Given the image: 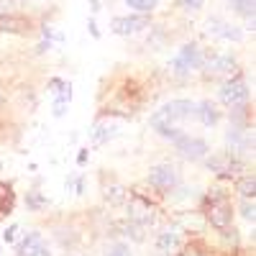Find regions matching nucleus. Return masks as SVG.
I'll return each mask as SVG.
<instances>
[{
	"mask_svg": "<svg viewBox=\"0 0 256 256\" xmlns=\"http://www.w3.org/2000/svg\"><path fill=\"white\" fill-rule=\"evenodd\" d=\"M187 118H195V102L192 100H169L166 105H162L156 113H152L148 126H152L159 136L174 141L182 134L180 123L187 120Z\"/></svg>",
	"mask_w": 256,
	"mask_h": 256,
	"instance_id": "f257e3e1",
	"label": "nucleus"
},
{
	"mask_svg": "<svg viewBox=\"0 0 256 256\" xmlns=\"http://www.w3.org/2000/svg\"><path fill=\"white\" fill-rule=\"evenodd\" d=\"M205 220L216 228V230H223V228H230V220H233V208H230V200L226 195H212L208 208H205Z\"/></svg>",
	"mask_w": 256,
	"mask_h": 256,
	"instance_id": "f03ea898",
	"label": "nucleus"
},
{
	"mask_svg": "<svg viewBox=\"0 0 256 256\" xmlns=\"http://www.w3.org/2000/svg\"><path fill=\"white\" fill-rule=\"evenodd\" d=\"M202 52H200V46L198 44H184L182 49H180V54L172 59V72L177 74V77H190V72L192 70H200L202 67Z\"/></svg>",
	"mask_w": 256,
	"mask_h": 256,
	"instance_id": "7ed1b4c3",
	"label": "nucleus"
},
{
	"mask_svg": "<svg viewBox=\"0 0 256 256\" xmlns=\"http://www.w3.org/2000/svg\"><path fill=\"white\" fill-rule=\"evenodd\" d=\"M218 100L226 105V108H230V110L246 108V102H248V88H246V82L241 77L223 82L220 90H218Z\"/></svg>",
	"mask_w": 256,
	"mask_h": 256,
	"instance_id": "20e7f679",
	"label": "nucleus"
},
{
	"mask_svg": "<svg viewBox=\"0 0 256 256\" xmlns=\"http://www.w3.org/2000/svg\"><path fill=\"white\" fill-rule=\"evenodd\" d=\"M174 146H177V152L180 156L190 159V162H200L210 154V144L200 136H187V134H180L174 138Z\"/></svg>",
	"mask_w": 256,
	"mask_h": 256,
	"instance_id": "39448f33",
	"label": "nucleus"
},
{
	"mask_svg": "<svg viewBox=\"0 0 256 256\" xmlns=\"http://www.w3.org/2000/svg\"><path fill=\"white\" fill-rule=\"evenodd\" d=\"M148 184L162 190V192H172L180 184V172L174 164H156L148 172Z\"/></svg>",
	"mask_w": 256,
	"mask_h": 256,
	"instance_id": "423d86ee",
	"label": "nucleus"
},
{
	"mask_svg": "<svg viewBox=\"0 0 256 256\" xmlns=\"http://www.w3.org/2000/svg\"><path fill=\"white\" fill-rule=\"evenodd\" d=\"M202 70L208 77H230L238 70V64H236V56H230V54H216L208 62H202Z\"/></svg>",
	"mask_w": 256,
	"mask_h": 256,
	"instance_id": "0eeeda50",
	"label": "nucleus"
},
{
	"mask_svg": "<svg viewBox=\"0 0 256 256\" xmlns=\"http://www.w3.org/2000/svg\"><path fill=\"white\" fill-rule=\"evenodd\" d=\"M126 212H128V220L138 223V226H148V223H152V218H154L152 202L144 200V198H138V195H134L131 200L126 202Z\"/></svg>",
	"mask_w": 256,
	"mask_h": 256,
	"instance_id": "6e6552de",
	"label": "nucleus"
},
{
	"mask_svg": "<svg viewBox=\"0 0 256 256\" xmlns=\"http://www.w3.org/2000/svg\"><path fill=\"white\" fill-rule=\"evenodd\" d=\"M18 256H52V251L44 244V236H41L38 230H31L24 236V241L18 244Z\"/></svg>",
	"mask_w": 256,
	"mask_h": 256,
	"instance_id": "1a4fd4ad",
	"label": "nucleus"
},
{
	"mask_svg": "<svg viewBox=\"0 0 256 256\" xmlns=\"http://www.w3.org/2000/svg\"><path fill=\"white\" fill-rule=\"evenodd\" d=\"M148 26V20L144 16H118L113 18V34L118 36H134Z\"/></svg>",
	"mask_w": 256,
	"mask_h": 256,
	"instance_id": "9d476101",
	"label": "nucleus"
},
{
	"mask_svg": "<svg viewBox=\"0 0 256 256\" xmlns=\"http://www.w3.org/2000/svg\"><path fill=\"white\" fill-rule=\"evenodd\" d=\"M118 134H120V123L113 120V118H102V120H98L95 128H92V141H95V144H105V141H110V138L118 136Z\"/></svg>",
	"mask_w": 256,
	"mask_h": 256,
	"instance_id": "9b49d317",
	"label": "nucleus"
},
{
	"mask_svg": "<svg viewBox=\"0 0 256 256\" xmlns=\"http://www.w3.org/2000/svg\"><path fill=\"white\" fill-rule=\"evenodd\" d=\"M195 118L202 126L212 128V126H218V120H220V110L210 100H202V102H195Z\"/></svg>",
	"mask_w": 256,
	"mask_h": 256,
	"instance_id": "f8f14e48",
	"label": "nucleus"
},
{
	"mask_svg": "<svg viewBox=\"0 0 256 256\" xmlns=\"http://www.w3.org/2000/svg\"><path fill=\"white\" fill-rule=\"evenodd\" d=\"M208 34L218 36V38H233V41H241V31L233 28L230 24H223L218 18H210L208 20Z\"/></svg>",
	"mask_w": 256,
	"mask_h": 256,
	"instance_id": "ddd939ff",
	"label": "nucleus"
},
{
	"mask_svg": "<svg viewBox=\"0 0 256 256\" xmlns=\"http://www.w3.org/2000/svg\"><path fill=\"white\" fill-rule=\"evenodd\" d=\"M0 31L6 34H26L28 31V18H20V16H0Z\"/></svg>",
	"mask_w": 256,
	"mask_h": 256,
	"instance_id": "4468645a",
	"label": "nucleus"
},
{
	"mask_svg": "<svg viewBox=\"0 0 256 256\" xmlns=\"http://www.w3.org/2000/svg\"><path fill=\"white\" fill-rule=\"evenodd\" d=\"M177 244H180V238H177V233H174V230H164L162 236L156 238V248H159L162 254L174 251V248H177Z\"/></svg>",
	"mask_w": 256,
	"mask_h": 256,
	"instance_id": "2eb2a0df",
	"label": "nucleus"
},
{
	"mask_svg": "<svg viewBox=\"0 0 256 256\" xmlns=\"http://www.w3.org/2000/svg\"><path fill=\"white\" fill-rule=\"evenodd\" d=\"M13 202H16V198H13L10 184H0V216H8L13 210Z\"/></svg>",
	"mask_w": 256,
	"mask_h": 256,
	"instance_id": "dca6fc26",
	"label": "nucleus"
},
{
	"mask_svg": "<svg viewBox=\"0 0 256 256\" xmlns=\"http://www.w3.org/2000/svg\"><path fill=\"white\" fill-rule=\"evenodd\" d=\"M128 198V192L120 187V184H110V187H105V200H108L110 205H123Z\"/></svg>",
	"mask_w": 256,
	"mask_h": 256,
	"instance_id": "f3484780",
	"label": "nucleus"
},
{
	"mask_svg": "<svg viewBox=\"0 0 256 256\" xmlns=\"http://www.w3.org/2000/svg\"><path fill=\"white\" fill-rule=\"evenodd\" d=\"M238 195L244 200H254V195H256V180H254V174H246L238 182Z\"/></svg>",
	"mask_w": 256,
	"mask_h": 256,
	"instance_id": "a211bd4d",
	"label": "nucleus"
},
{
	"mask_svg": "<svg viewBox=\"0 0 256 256\" xmlns=\"http://www.w3.org/2000/svg\"><path fill=\"white\" fill-rule=\"evenodd\" d=\"M126 6L134 8L136 13H152V10H156L159 0H126Z\"/></svg>",
	"mask_w": 256,
	"mask_h": 256,
	"instance_id": "6ab92c4d",
	"label": "nucleus"
},
{
	"mask_svg": "<svg viewBox=\"0 0 256 256\" xmlns=\"http://www.w3.org/2000/svg\"><path fill=\"white\" fill-rule=\"evenodd\" d=\"M230 8L244 18H254V0H228Z\"/></svg>",
	"mask_w": 256,
	"mask_h": 256,
	"instance_id": "aec40b11",
	"label": "nucleus"
},
{
	"mask_svg": "<svg viewBox=\"0 0 256 256\" xmlns=\"http://www.w3.org/2000/svg\"><path fill=\"white\" fill-rule=\"evenodd\" d=\"M105 256H134V254H131V246H128L126 241H116V244L108 246Z\"/></svg>",
	"mask_w": 256,
	"mask_h": 256,
	"instance_id": "412c9836",
	"label": "nucleus"
},
{
	"mask_svg": "<svg viewBox=\"0 0 256 256\" xmlns=\"http://www.w3.org/2000/svg\"><path fill=\"white\" fill-rule=\"evenodd\" d=\"M254 210H256L254 200H244V202H241V216H244L246 220H251V223H254V216H256Z\"/></svg>",
	"mask_w": 256,
	"mask_h": 256,
	"instance_id": "4be33fe9",
	"label": "nucleus"
},
{
	"mask_svg": "<svg viewBox=\"0 0 256 256\" xmlns=\"http://www.w3.org/2000/svg\"><path fill=\"white\" fill-rule=\"evenodd\" d=\"M67 105H70V100H64V98H54V118H62L64 113H67Z\"/></svg>",
	"mask_w": 256,
	"mask_h": 256,
	"instance_id": "5701e85b",
	"label": "nucleus"
},
{
	"mask_svg": "<svg viewBox=\"0 0 256 256\" xmlns=\"http://www.w3.org/2000/svg\"><path fill=\"white\" fill-rule=\"evenodd\" d=\"M202 3H205V0H177V6L182 10H200Z\"/></svg>",
	"mask_w": 256,
	"mask_h": 256,
	"instance_id": "b1692460",
	"label": "nucleus"
},
{
	"mask_svg": "<svg viewBox=\"0 0 256 256\" xmlns=\"http://www.w3.org/2000/svg\"><path fill=\"white\" fill-rule=\"evenodd\" d=\"M26 200H28V208H31V210H38L41 205H44V202H46L44 198H41V195H38V192H31V195H28Z\"/></svg>",
	"mask_w": 256,
	"mask_h": 256,
	"instance_id": "393cba45",
	"label": "nucleus"
},
{
	"mask_svg": "<svg viewBox=\"0 0 256 256\" xmlns=\"http://www.w3.org/2000/svg\"><path fill=\"white\" fill-rule=\"evenodd\" d=\"M177 256H208V254H205L200 246H184V248H182Z\"/></svg>",
	"mask_w": 256,
	"mask_h": 256,
	"instance_id": "a878e982",
	"label": "nucleus"
},
{
	"mask_svg": "<svg viewBox=\"0 0 256 256\" xmlns=\"http://www.w3.org/2000/svg\"><path fill=\"white\" fill-rule=\"evenodd\" d=\"M13 0H0V16H10L13 13Z\"/></svg>",
	"mask_w": 256,
	"mask_h": 256,
	"instance_id": "bb28decb",
	"label": "nucleus"
},
{
	"mask_svg": "<svg viewBox=\"0 0 256 256\" xmlns=\"http://www.w3.org/2000/svg\"><path fill=\"white\" fill-rule=\"evenodd\" d=\"M16 230H18V228H16V226H10V228H6V230H3V238H6V241H8V244H10V241H13V238H16Z\"/></svg>",
	"mask_w": 256,
	"mask_h": 256,
	"instance_id": "cd10ccee",
	"label": "nucleus"
},
{
	"mask_svg": "<svg viewBox=\"0 0 256 256\" xmlns=\"http://www.w3.org/2000/svg\"><path fill=\"white\" fill-rule=\"evenodd\" d=\"M88 162V148H82V152L77 154V164H84Z\"/></svg>",
	"mask_w": 256,
	"mask_h": 256,
	"instance_id": "c85d7f7f",
	"label": "nucleus"
},
{
	"mask_svg": "<svg viewBox=\"0 0 256 256\" xmlns=\"http://www.w3.org/2000/svg\"><path fill=\"white\" fill-rule=\"evenodd\" d=\"M90 31H92V36H100V31H98V26H95V20H90Z\"/></svg>",
	"mask_w": 256,
	"mask_h": 256,
	"instance_id": "c756f323",
	"label": "nucleus"
},
{
	"mask_svg": "<svg viewBox=\"0 0 256 256\" xmlns=\"http://www.w3.org/2000/svg\"><path fill=\"white\" fill-rule=\"evenodd\" d=\"M0 172H3V162H0Z\"/></svg>",
	"mask_w": 256,
	"mask_h": 256,
	"instance_id": "7c9ffc66",
	"label": "nucleus"
}]
</instances>
